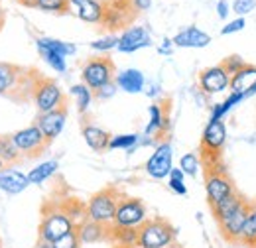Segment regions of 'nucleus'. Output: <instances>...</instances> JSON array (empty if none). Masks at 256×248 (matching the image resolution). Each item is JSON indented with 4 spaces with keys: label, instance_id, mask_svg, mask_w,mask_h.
Listing matches in <instances>:
<instances>
[{
    "label": "nucleus",
    "instance_id": "nucleus-11",
    "mask_svg": "<svg viewBox=\"0 0 256 248\" xmlns=\"http://www.w3.org/2000/svg\"><path fill=\"white\" fill-rule=\"evenodd\" d=\"M104 20L102 26L108 30H120V28H128V24L134 20V16L138 14L130 0H108L104 2Z\"/></svg>",
    "mask_w": 256,
    "mask_h": 248
},
{
    "label": "nucleus",
    "instance_id": "nucleus-38",
    "mask_svg": "<svg viewBox=\"0 0 256 248\" xmlns=\"http://www.w3.org/2000/svg\"><path fill=\"white\" fill-rule=\"evenodd\" d=\"M116 46H118V36H114V34L102 36V38H98L95 42H91V50L96 52V54H108Z\"/></svg>",
    "mask_w": 256,
    "mask_h": 248
},
{
    "label": "nucleus",
    "instance_id": "nucleus-42",
    "mask_svg": "<svg viewBox=\"0 0 256 248\" xmlns=\"http://www.w3.org/2000/svg\"><path fill=\"white\" fill-rule=\"evenodd\" d=\"M246 26V20L244 18H234L230 22H226L223 28H221V36H230V34H236V32L244 30Z\"/></svg>",
    "mask_w": 256,
    "mask_h": 248
},
{
    "label": "nucleus",
    "instance_id": "nucleus-5",
    "mask_svg": "<svg viewBox=\"0 0 256 248\" xmlns=\"http://www.w3.org/2000/svg\"><path fill=\"white\" fill-rule=\"evenodd\" d=\"M75 222L71 220V217L65 213L64 209H52V211H44V218L40 224V242L42 244H52L58 238L65 236L67 232L75 230Z\"/></svg>",
    "mask_w": 256,
    "mask_h": 248
},
{
    "label": "nucleus",
    "instance_id": "nucleus-15",
    "mask_svg": "<svg viewBox=\"0 0 256 248\" xmlns=\"http://www.w3.org/2000/svg\"><path fill=\"white\" fill-rule=\"evenodd\" d=\"M65 122H67V106H62V108L46 112V114H38V120H36L48 144H52L64 132Z\"/></svg>",
    "mask_w": 256,
    "mask_h": 248
},
{
    "label": "nucleus",
    "instance_id": "nucleus-50",
    "mask_svg": "<svg viewBox=\"0 0 256 248\" xmlns=\"http://www.w3.org/2000/svg\"><path fill=\"white\" fill-rule=\"evenodd\" d=\"M2 170H4V162L0 160V172H2Z\"/></svg>",
    "mask_w": 256,
    "mask_h": 248
},
{
    "label": "nucleus",
    "instance_id": "nucleus-19",
    "mask_svg": "<svg viewBox=\"0 0 256 248\" xmlns=\"http://www.w3.org/2000/svg\"><path fill=\"white\" fill-rule=\"evenodd\" d=\"M248 207H250V201H246L232 217H228L226 220L219 222V230H221L224 240L240 242V234H242V226H244V220H246V215H248Z\"/></svg>",
    "mask_w": 256,
    "mask_h": 248
},
{
    "label": "nucleus",
    "instance_id": "nucleus-32",
    "mask_svg": "<svg viewBox=\"0 0 256 248\" xmlns=\"http://www.w3.org/2000/svg\"><path fill=\"white\" fill-rule=\"evenodd\" d=\"M240 100H244V96L238 93H228V96L221 100V102H217V104H213L211 106V118L209 120H223V116L228 112V110H232Z\"/></svg>",
    "mask_w": 256,
    "mask_h": 248
},
{
    "label": "nucleus",
    "instance_id": "nucleus-4",
    "mask_svg": "<svg viewBox=\"0 0 256 248\" xmlns=\"http://www.w3.org/2000/svg\"><path fill=\"white\" fill-rule=\"evenodd\" d=\"M34 104H36V110L40 114H46V112H52V110H58L62 106H67V98L65 93L62 91V87L54 81V79H46V77H38L36 85H34Z\"/></svg>",
    "mask_w": 256,
    "mask_h": 248
},
{
    "label": "nucleus",
    "instance_id": "nucleus-6",
    "mask_svg": "<svg viewBox=\"0 0 256 248\" xmlns=\"http://www.w3.org/2000/svg\"><path fill=\"white\" fill-rule=\"evenodd\" d=\"M114 77H116L114 63L106 56L91 58L89 62H85L83 69H81V83L87 85L93 93H95L96 89H100L102 85L114 81Z\"/></svg>",
    "mask_w": 256,
    "mask_h": 248
},
{
    "label": "nucleus",
    "instance_id": "nucleus-33",
    "mask_svg": "<svg viewBox=\"0 0 256 248\" xmlns=\"http://www.w3.org/2000/svg\"><path fill=\"white\" fill-rule=\"evenodd\" d=\"M22 4L52 14H67V0H24Z\"/></svg>",
    "mask_w": 256,
    "mask_h": 248
},
{
    "label": "nucleus",
    "instance_id": "nucleus-8",
    "mask_svg": "<svg viewBox=\"0 0 256 248\" xmlns=\"http://www.w3.org/2000/svg\"><path fill=\"white\" fill-rule=\"evenodd\" d=\"M12 142L14 146L18 148V152L22 154V158H34V156H40L50 144L46 142L42 130L38 128V124L32 126H26L18 132L12 134Z\"/></svg>",
    "mask_w": 256,
    "mask_h": 248
},
{
    "label": "nucleus",
    "instance_id": "nucleus-25",
    "mask_svg": "<svg viewBox=\"0 0 256 248\" xmlns=\"http://www.w3.org/2000/svg\"><path fill=\"white\" fill-rule=\"evenodd\" d=\"M148 116H150V118H148L146 130H144L146 136H160V134H164V132L168 130L170 118H168V114L164 112L162 104H158V102L150 104V106H148Z\"/></svg>",
    "mask_w": 256,
    "mask_h": 248
},
{
    "label": "nucleus",
    "instance_id": "nucleus-47",
    "mask_svg": "<svg viewBox=\"0 0 256 248\" xmlns=\"http://www.w3.org/2000/svg\"><path fill=\"white\" fill-rule=\"evenodd\" d=\"M4 22H6V12H4V8L0 6V30H2V26H4Z\"/></svg>",
    "mask_w": 256,
    "mask_h": 248
},
{
    "label": "nucleus",
    "instance_id": "nucleus-3",
    "mask_svg": "<svg viewBox=\"0 0 256 248\" xmlns=\"http://www.w3.org/2000/svg\"><path fill=\"white\" fill-rule=\"evenodd\" d=\"M226 144V126L223 120H209L201 134V162L207 168H215Z\"/></svg>",
    "mask_w": 256,
    "mask_h": 248
},
{
    "label": "nucleus",
    "instance_id": "nucleus-48",
    "mask_svg": "<svg viewBox=\"0 0 256 248\" xmlns=\"http://www.w3.org/2000/svg\"><path fill=\"white\" fill-rule=\"evenodd\" d=\"M158 91H160V87H158V85H152V89H150V91H146V93L150 94V96H156Z\"/></svg>",
    "mask_w": 256,
    "mask_h": 248
},
{
    "label": "nucleus",
    "instance_id": "nucleus-9",
    "mask_svg": "<svg viewBox=\"0 0 256 248\" xmlns=\"http://www.w3.org/2000/svg\"><path fill=\"white\" fill-rule=\"evenodd\" d=\"M236 189L232 186V182L228 180V176L224 174V170L215 168H207L205 174V193H207V201L209 205H217L223 199H226L228 195H232Z\"/></svg>",
    "mask_w": 256,
    "mask_h": 248
},
{
    "label": "nucleus",
    "instance_id": "nucleus-17",
    "mask_svg": "<svg viewBox=\"0 0 256 248\" xmlns=\"http://www.w3.org/2000/svg\"><path fill=\"white\" fill-rule=\"evenodd\" d=\"M230 93L242 94L244 98L256 94V65L246 63L238 73L230 77Z\"/></svg>",
    "mask_w": 256,
    "mask_h": 248
},
{
    "label": "nucleus",
    "instance_id": "nucleus-34",
    "mask_svg": "<svg viewBox=\"0 0 256 248\" xmlns=\"http://www.w3.org/2000/svg\"><path fill=\"white\" fill-rule=\"evenodd\" d=\"M140 144V136L138 134H116L110 136L108 142V150H126L132 154V150Z\"/></svg>",
    "mask_w": 256,
    "mask_h": 248
},
{
    "label": "nucleus",
    "instance_id": "nucleus-10",
    "mask_svg": "<svg viewBox=\"0 0 256 248\" xmlns=\"http://www.w3.org/2000/svg\"><path fill=\"white\" fill-rule=\"evenodd\" d=\"M172 168H174V148H172L170 142L164 140L154 148V152L148 158L144 170L152 180H164V178L170 176Z\"/></svg>",
    "mask_w": 256,
    "mask_h": 248
},
{
    "label": "nucleus",
    "instance_id": "nucleus-26",
    "mask_svg": "<svg viewBox=\"0 0 256 248\" xmlns=\"http://www.w3.org/2000/svg\"><path fill=\"white\" fill-rule=\"evenodd\" d=\"M108 238L114 240L120 248H134L138 244V228H122V226H108Z\"/></svg>",
    "mask_w": 256,
    "mask_h": 248
},
{
    "label": "nucleus",
    "instance_id": "nucleus-40",
    "mask_svg": "<svg viewBox=\"0 0 256 248\" xmlns=\"http://www.w3.org/2000/svg\"><path fill=\"white\" fill-rule=\"evenodd\" d=\"M230 8L238 18H244L256 8V0H234Z\"/></svg>",
    "mask_w": 256,
    "mask_h": 248
},
{
    "label": "nucleus",
    "instance_id": "nucleus-35",
    "mask_svg": "<svg viewBox=\"0 0 256 248\" xmlns=\"http://www.w3.org/2000/svg\"><path fill=\"white\" fill-rule=\"evenodd\" d=\"M168 187L176 193V195H188V187H186V174L180 168H172L170 176H168Z\"/></svg>",
    "mask_w": 256,
    "mask_h": 248
},
{
    "label": "nucleus",
    "instance_id": "nucleus-21",
    "mask_svg": "<svg viewBox=\"0 0 256 248\" xmlns=\"http://www.w3.org/2000/svg\"><path fill=\"white\" fill-rule=\"evenodd\" d=\"M114 83H116V87L122 89L124 93H130V94L142 93V91H144V85H146V77H144V73H142L140 69L128 67V69H122V71L116 73Z\"/></svg>",
    "mask_w": 256,
    "mask_h": 248
},
{
    "label": "nucleus",
    "instance_id": "nucleus-51",
    "mask_svg": "<svg viewBox=\"0 0 256 248\" xmlns=\"http://www.w3.org/2000/svg\"><path fill=\"white\" fill-rule=\"evenodd\" d=\"M16 2H20V4H22V2H24V0H16Z\"/></svg>",
    "mask_w": 256,
    "mask_h": 248
},
{
    "label": "nucleus",
    "instance_id": "nucleus-2",
    "mask_svg": "<svg viewBox=\"0 0 256 248\" xmlns=\"http://www.w3.org/2000/svg\"><path fill=\"white\" fill-rule=\"evenodd\" d=\"M176 228L166 218H148L138 228V244L136 248H166L174 244Z\"/></svg>",
    "mask_w": 256,
    "mask_h": 248
},
{
    "label": "nucleus",
    "instance_id": "nucleus-52",
    "mask_svg": "<svg viewBox=\"0 0 256 248\" xmlns=\"http://www.w3.org/2000/svg\"><path fill=\"white\" fill-rule=\"evenodd\" d=\"M240 248H248V246H240Z\"/></svg>",
    "mask_w": 256,
    "mask_h": 248
},
{
    "label": "nucleus",
    "instance_id": "nucleus-44",
    "mask_svg": "<svg viewBox=\"0 0 256 248\" xmlns=\"http://www.w3.org/2000/svg\"><path fill=\"white\" fill-rule=\"evenodd\" d=\"M130 4L136 12H146L152 8V0H130Z\"/></svg>",
    "mask_w": 256,
    "mask_h": 248
},
{
    "label": "nucleus",
    "instance_id": "nucleus-28",
    "mask_svg": "<svg viewBox=\"0 0 256 248\" xmlns=\"http://www.w3.org/2000/svg\"><path fill=\"white\" fill-rule=\"evenodd\" d=\"M36 48L38 50H48V52H54V54H60V56H73L77 52L75 44H67L62 40H56V38H38L36 40Z\"/></svg>",
    "mask_w": 256,
    "mask_h": 248
},
{
    "label": "nucleus",
    "instance_id": "nucleus-14",
    "mask_svg": "<svg viewBox=\"0 0 256 248\" xmlns=\"http://www.w3.org/2000/svg\"><path fill=\"white\" fill-rule=\"evenodd\" d=\"M150 46H152V38H150V32L144 26H128L126 30L118 36L116 50L120 54H134V52L150 48Z\"/></svg>",
    "mask_w": 256,
    "mask_h": 248
},
{
    "label": "nucleus",
    "instance_id": "nucleus-13",
    "mask_svg": "<svg viewBox=\"0 0 256 248\" xmlns=\"http://www.w3.org/2000/svg\"><path fill=\"white\" fill-rule=\"evenodd\" d=\"M104 2L100 0H67V14L77 16L87 24H102Z\"/></svg>",
    "mask_w": 256,
    "mask_h": 248
},
{
    "label": "nucleus",
    "instance_id": "nucleus-24",
    "mask_svg": "<svg viewBox=\"0 0 256 248\" xmlns=\"http://www.w3.org/2000/svg\"><path fill=\"white\" fill-rule=\"evenodd\" d=\"M75 230H77V234H79L81 244H93V242L108 238V226H102V224L93 222V220H89V218H85L83 222H79Z\"/></svg>",
    "mask_w": 256,
    "mask_h": 248
},
{
    "label": "nucleus",
    "instance_id": "nucleus-45",
    "mask_svg": "<svg viewBox=\"0 0 256 248\" xmlns=\"http://www.w3.org/2000/svg\"><path fill=\"white\" fill-rule=\"evenodd\" d=\"M228 12H230V4H228L226 0H219V2H217V16L224 20V18L228 16Z\"/></svg>",
    "mask_w": 256,
    "mask_h": 248
},
{
    "label": "nucleus",
    "instance_id": "nucleus-46",
    "mask_svg": "<svg viewBox=\"0 0 256 248\" xmlns=\"http://www.w3.org/2000/svg\"><path fill=\"white\" fill-rule=\"evenodd\" d=\"M174 48H176V46H174V42H172L170 38H164V42H162V46L158 48V52H160L162 56H170Z\"/></svg>",
    "mask_w": 256,
    "mask_h": 248
},
{
    "label": "nucleus",
    "instance_id": "nucleus-37",
    "mask_svg": "<svg viewBox=\"0 0 256 248\" xmlns=\"http://www.w3.org/2000/svg\"><path fill=\"white\" fill-rule=\"evenodd\" d=\"M38 52H40L42 60L48 63L54 71H58V73H65V71H67V63H65L64 56L54 54V52H48V50H38Z\"/></svg>",
    "mask_w": 256,
    "mask_h": 248
},
{
    "label": "nucleus",
    "instance_id": "nucleus-49",
    "mask_svg": "<svg viewBox=\"0 0 256 248\" xmlns=\"http://www.w3.org/2000/svg\"><path fill=\"white\" fill-rule=\"evenodd\" d=\"M166 248H184V246H180V244H176V242H174V244H170V246H166Z\"/></svg>",
    "mask_w": 256,
    "mask_h": 248
},
{
    "label": "nucleus",
    "instance_id": "nucleus-12",
    "mask_svg": "<svg viewBox=\"0 0 256 248\" xmlns=\"http://www.w3.org/2000/svg\"><path fill=\"white\" fill-rule=\"evenodd\" d=\"M197 83H199L201 93L219 94L230 87V75L224 71V67L219 63V65H211V67L203 69V71L199 73Z\"/></svg>",
    "mask_w": 256,
    "mask_h": 248
},
{
    "label": "nucleus",
    "instance_id": "nucleus-43",
    "mask_svg": "<svg viewBox=\"0 0 256 248\" xmlns=\"http://www.w3.org/2000/svg\"><path fill=\"white\" fill-rule=\"evenodd\" d=\"M116 83L114 81H110V83H106V85H102L100 89H96L95 93H93V96L95 98H98V100H106V98H112L114 94H116Z\"/></svg>",
    "mask_w": 256,
    "mask_h": 248
},
{
    "label": "nucleus",
    "instance_id": "nucleus-53",
    "mask_svg": "<svg viewBox=\"0 0 256 248\" xmlns=\"http://www.w3.org/2000/svg\"><path fill=\"white\" fill-rule=\"evenodd\" d=\"M0 248H2V244H0Z\"/></svg>",
    "mask_w": 256,
    "mask_h": 248
},
{
    "label": "nucleus",
    "instance_id": "nucleus-1",
    "mask_svg": "<svg viewBox=\"0 0 256 248\" xmlns=\"http://www.w3.org/2000/svg\"><path fill=\"white\" fill-rule=\"evenodd\" d=\"M120 193L114 189V187H106V189H100L98 193H95L89 203L85 205V211H87V218L98 222L102 226H110L112 220H114V213H116V207H118V201H120Z\"/></svg>",
    "mask_w": 256,
    "mask_h": 248
},
{
    "label": "nucleus",
    "instance_id": "nucleus-23",
    "mask_svg": "<svg viewBox=\"0 0 256 248\" xmlns=\"http://www.w3.org/2000/svg\"><path fill=\"white\" fill-rule=\"evenodd\" d=\"M246 201H248V199H244L238 191H234L232 195H228V197L223 199L221 203L213 205L211 209H213V217H215V220H217V224L223 222V220H226L228 217H232V215H234Z\"/></svg>",
    "mask_w": 256,
    "mask_h": 248
},
{
    "label": "nucleus",
    "instance_id": "nucleus-20",
    "mask_svg": "<svg viewBox=\"0 0 256 248\" xmlns=\"http://www.w3.org/2000/svg\"><path fill=\"white\" fill-rule=\"evenodd\" d=\"M22 79H26L24 69L12 63H0V96L10 94L18 89V85L22 83Z\"/></svg>",
    "mask_w": 256,
    "mask_h": 248
},
{
    "label": "nucleus",
    "instance_id": "nucleus-29",
    "mask_svg": "<svg viewBox=\"0 0 256 248\" xmlns=\"http://www.w3.org/2000/svg\"><path fill=\"white\" fill-rule=\"evenodd\" d=\"M240 246L256 248V203H250L248 207V215L242 226V234H240Z\"/></svg>",
    "mask_w": 256,
    "mask_h": 248
},
{
    "label": "nucleus",
    "instance_id": "nucleus-16",
    "mask_svg": "<svg viewBox=\"0 0 256 248\" xmlns=\"http://www.w3.org/2000/svg\"><path fill=\"white\" fill-rule=\"evenodd\" d=\"M32 186L28 180V174H22L20 170L6 166L0 172V191L6 195H20L22 191H26Z\"/></svg>",
    "mask_w": 256,
    "mask_h": 248
},
{
    "label": "nucleus",
    "instance_id": "nucleus-41",
    "mask_svg": "<svg viewBox=\"0 0 256 248\" xmlns=\"http://www.w3.org/2000/svg\"><path fill=\"white\" fill-rule=\"evenodd\" d=\"M221 65L224 67V71H226V73L232 77L234 73H238V71H240V69L246 65V62H244L242 58H238V56H228L226 60H223V63H221Z\"/></svg>",
    "mask_w": 256,
    "mask_h": 248
},
{
    "label": "nucleus",
    "instance_id": "nucleus-36",
    "mask_svg": "<svg viewBox=\"0 0 256 248\" xmlns=\"http://www.w3.org/2000/svg\"><path fill=\"white\" fill-rule=\"evenodd\" d=\"M199 168H201V160L197 154H184L182 160H180V170L190 176V178H195L199 174Z\"/></svg>",
    "mask_w": 256,
    "mask_h": 248
},
{
    "label": "nucleus",
    "instance_id": "nucleus-27",
    "mask_svg": "<svg viewBox=\"0 0 256 248\" xmlns=\"http://www.w3.org/2000/svg\"><path fill=\"white\" fill-rule=\"evenodd\" d=\"M60 170V162L58 160H48V162H42V164H38L36 168L30 170V174H28V180H30V184L32 186H40V184H44V182H48L56 172Z\"/></svg>",
    "mask_w": 256,
    "mask_h": 248
},
{
    "label": "nucleus",
    "instance_id": "nucleus-30",
    "mask_svg": "<svg viewBox=\"0 0 256 248\" xmlns=\"http://www.w3.org/2000/svg\"><path fill=\"white\" fill-rule=\"evenodd\" d=\"M69 93L71 96L75 98V104H77V110L81 112V114H85L87 110H89V106H91V102H93V91L87 87V85H83V83H77V85H73L71 89H69Z\"/></svg>",
    "mask_w": 256,
    "mask_h": 248
},
{
    "label": "nucleus",
    "instance_id": "nucleus-22",
    "mask_svg": "<svg viewBox=\"0 0 256 248\" xmlns=\"http://www.w3.org/2000/svg\"><path fill=\"white\" fill-rule=\"evenodd\" d=\"M81 134H83V140L85 144L93 150V152H104L108 150V142H110V134L106 130H102L100 126H95V124H85L81 128Z\"/></svg>",
    "mask_w": 256,
    "mask_h": 248
},
{
    "label": "nucleus",
    "instance_id": "nucleus-31",
    "mask_svg": "<svg viewBox=\"0 0 256 248\" xmlns=\"http://www.w3.org/2000/svg\"><path fill=\"white\" fill-rule=\"evenodd\" d=\"M0 160L4 162V166H16L22 160V154L18 152V148L12 142V134L0 136Z\"/></svg>",
    "mask_w": 256,
    "mask_h": 248
},
{
    "label": "nucleus",
    "instance_id": "nucleus-7",
    "mask_svg": "<svg viewBox=\"0 0 256 248\" xmlns=\"http://www.w3.org/2000/svg\"><path fill=\"white\" fill-rule=\"evenodd\" d=\"M148 220V209L146 205L136 197H120L116 213H114V226L122 228H140Z\"/></svg>",
    "mask_w": 256,
    "mask_h": 248
},
{
    "label": "nucleus",
    "instance_id": "nucleus-39",
    "mask_svg": "<svg viewBox=\"0 0 256 248\" xmlns=\"http://www.w3.org/2000/svg\"><path fill=\"white\" fill-rule=\"evenodd\" d=\"M75 228H77V226H75ZM79 246H81V240H79L77 230L67 232L65 236L58 238L56 242H52V244H50V248H79Z\"/></svg>",
    "mask_w": 256,
    "mask_h": 248
},
{
    "label": "nucleus",
    "instance_id": "nucleus-18",
    "mask_svg": "<svg viewBox=\"0 0 256 248\" xmlns=\"http://www.w3.org/2000/svg\"><path fill=\"white\" fill-rule=\"evenodd\" d=\"M176 48H190V50H201L211 44V36L207 32L199 30L197 26H188L180 30L172 38Z\"/></svg>",
    "mask_w": 256,
    "mask_h": 248
}]
</instances>
